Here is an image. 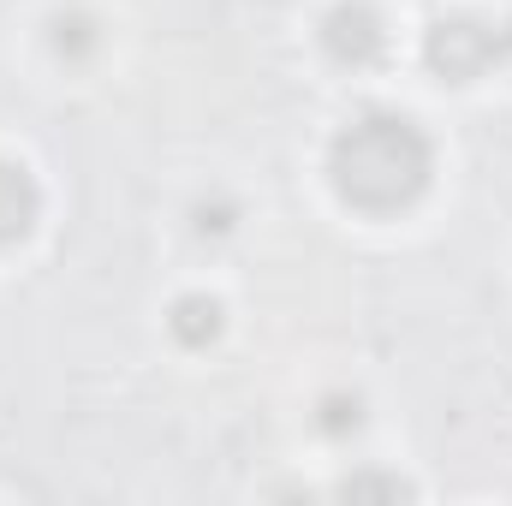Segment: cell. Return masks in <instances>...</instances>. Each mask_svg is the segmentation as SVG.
Here are the masks:
<instances>
[{
	"label": "cell",
	"instance_id": "cell-7",
	"mask_svg": "<svg viewBox=\"0 0 512 506\" xmlns=\"http://www.w3.org/2000/svg\"><path fill=\"white\" fill-rule=\"evenodd\" d=\"M364 423V399L358 393H328L322 405H316V429L322 435H352Z\"/></svg>",
	"mask_w": 512,
	"mask_h": 506
},
{
	"label": "cell",
	"instance_id": "cell-8",
	"mask_svg": "<svg viewBox=\"0 0 512 506\" xmlns=\"http://www.w3.org/2000/svg\"><path fill=\"white\" fill-rule=\"evenodd\" d=\"M340 495H352V501H358V495H387V501H399V495H411V489H405L399 477H352V483H340Z\"/></svg>",
	"mask_w": 512,
	"mask_h": 506
},
{
	"label": "cell",
	"instance_id": "cell-4",
	"mask_svg": "<svg viewBox=\"0 0 512 506\" xmlns=\"http://www.w3.org/2000/svg\"><path fill=\"white\" fill-rule=\"evenodd\" d=\"M36 215H42V191H36V179H30L18 161H0V251L18 245V239H30Z\"/></svg>",
	"mask_w": 512,
	"mask_h": 506
},
{
	"label": "cell",
	"instance_id": "cell-6",
	"mask_svg": "<svg viewBox=\"0 0 512 506\" xmlns=\"http://www.w3.org/2000/svg\"><path fill=\"white\" fill-rule=\"evenodd\" d=\"M96 42H102L96 18H84V12H60V18H54V54H60V60H84Z\"/></svg>",
	"mask_w": 512,
	"mask_h": 506
},
{
	"label": "cell",
	"instance_id": "cell-3",
	"mask_svg": "<svg viewBox=\"0 0 512 506\" xmlns=\"http://www.w3.org/2000/svg\"><path fill=\"white\" fill-rule=\"evenodd\" d=\"M322 48H328V60L334 66H352V72H364V66H376L387 54V24L376 6H364V0H340L328 18H322Z\"/></svg>",
	"mask_w": 512,
	"mask_h": 506
},
{
	"label": "cell",
	"instance_id": "cell-2",
	"mask_svg": "<svg viewBox=\"0 0 512 506\" xmlns=\"http://www.w3.org/2000/svg\"><path fill=\"white\" fill-rule=\"evenodd\" d=\"M512 54V24H483V18H435L423 36V66L447 84H471L489 66H501Z\"/></svg>",
	"mask_w": 512,
	"mask_h": 506
},
{
	"label": "cell",
	"instance_id": "cell-5",
	"mask_svg": "<svg viewBox=\"0 0 512 506\" xmlns=\"http://www.w3.org/2000/svg\"><path fill=\"white\" fill-rule=\"evenodd\" d=\"M167 328H173V340L191 346V352L209 346V340L221 334V298H209V292H185V298H173Z\"/></svg>",
	"mask_w": 512,
	"mask_h": 506
},
{
	"label": "cell",
	"instance_id": "cell-1",
	"mask_svg": "<svg viewBox=\"0 0 512 506\" xmlns=\"http://www.w3.org/2000/svg\"><path fill=\"white\" fill-rule=\"evenodd\" d=\"M435 173V149L417 120L370 108L328 143V185L340 191V203L364 209V215H399L429 191Z\"/></svg>",
	"mask_w": 512,
	"mask_h": 506
},
{
	"label": "cell",
	"instance_id": "cell-9",
	"mask_svg": "<svg viewBox=\"0 0 512 506\" xmlns=\"http://www.w3.org/2000/svg\"><path fill=\"white\" fill-rule=\"evenodd\" d=\"M233 215H239L233 203H215V209H209V203H197V233H227V227H233Z\"/></svg>",
	"mask_w": 512,
	"mask_h": 506
}]
</instances>
